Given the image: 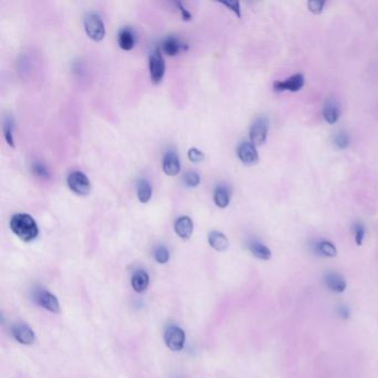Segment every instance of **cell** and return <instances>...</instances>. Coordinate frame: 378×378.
Masks as SVG:
<instances>
[{"label": "cell", "mask_w": 378, "mask_h": 378, "mask_svg": "<svg viewBox=\"0 0 378 378\" xmlns=\"http://www.w3.org/2000/svg\"><path fill=\"white\" fill-rule=\"evenodd\" d=\"M213 197H214V203L221 209H224L230 204L231 193H230L229 187L225 185L216 186Z\"/></svg>", "instance_id": "21"}, {"label": "cell", "mask_w": 378, "mask_h": 378, "mask_svg": "<svg viewBox=\"0 0 378 378\" xmlns=\"http://www.w3.org/2000/svg\"><path fill=\"white\" fill-rule=\"evenodd\" d=\"M342 115L341 105L334 98L325 100L323 104V118L329 124H335Z\"/></svg>", "instance_id": "12"}, {"label": "cell", "mask_w": 378, "mask_h": 378, "mask_svg": "<svg viewBox=\"0 0 378 378\" xmlns=\"http://www.w3.org/2000/svg\"><path fill=\"white\" fill-rule=\"evenodd\" d=\"M174 231L182 240H188L193 233V222L188 216H180L175 221Z\"/></svg>", "instance_id": "16"}, {"label": "cell", "mask_w": 378, "mask_h": 378, "mask_svg": "<svg viewBox=\"0 0 378 378\" xmlns=\"http://www.w3.org/2000/svg\"><path fill=\"white\" fill-rule=\"evenodd\" d=\"M352 143V138L349 133L345 130L337 131L333 136V144L337 150H346Z\"/></svg>", "instance_id": "22"}, {"label": "cell", "mask_w": 378, "mask_h": 378, "mask_svg": "<svg viewBox=\"0 0 378 378\" xmlns=\"http://www.w3.org/2000/svg\"><path fill=\"white\" fill-rule=\"evenodd\" d=\"M152 197V186L149 181L142 179L138 184V198L142 203H148Z\"/></svg>", "instance_id": "23"}, {"label": "cell", "mask_w": 378, "mask_h": 378, "mask_svg": "<svg viewBox=\"0 0 378 378\" xmlns=\"http://www.w3.org/2000/svg\"><path fill=\"white\" fill-rule=\"evenodd\" d=\"M164 342L172 352H180L184 347L185 333L179 326H170L164 333Z\"/></svg>", "instance_id": "6"}, {"label": "cell", "mask_w": 378, "mask_h": 378, "mask_svg": "<svg viewBox=\"0 0 378 378\" xmlns=\"http://www.w3.org/2000/svg\"><path fill=\"white\" fill-rule=\"evenodd\" d=\"M162 168L164 173L170 176H175L180 173L181 164L177 154L173 151H169L164 155Z\"/></svg>", "instance_id": "13"}, {"label": "cell", "mask_w": 378, "mask_h": 378, "mask_svg": "<svg viewBox=\"0 0 378 378\" xmlns=\"http://www.w3.org/2000/svg\"><path fill=\"white\" fill-rule=\"evenodd\" d=\"M353 232H354V237H355V242L358 246H360L364 242V238L366 235V229L365 225L362 223V222L356 221L352 226Z\"/></svg>", "instance_id": "25"}, {"label": "cell", "mask_w": 378, "mask_h": 378, "mask_svg": "<svg viewBox=\"0 0 378 378\" xmlns=\"http://www.w3.org/2000/svg\"><path fill=\"white\" fill-rule=\"evenodd\" d=\"M10 229L24 242H31L39 235V227L35 219L26 213L15 214L10 220Z\"/></svg>", "instance_id": "1"}, {"label": "cell", "mask_w": 378, "mask_h": 378, "mask_svg": "<svg viewBox=\"0 0 378 378\" xmlns=\"http://www.w3.org/2000/svg\"><path fill=\"white\" fill-rule=\"evenodd\" d=\"M32 171H33V173H35L37 176L41 177V179H49V176H50L48 169L40 162L33 163Z\"/></svg>", "instance_id": "29"}, {"label": "cell", "mask_w": 378, "mask_h": 378, "mask_svg": "<svg viewBox=\"0 0 378 378\" xmlns=\"http://www.w3.org/2000/svg\"><path fill=\"white\" fill-rule=\"evenodd\" d=\"M270 131V121L264 115H260L255 119L249 128V142L255 147L262 146L266 141Z\"/></svg>", "instance_id": "2"}, {"label": "cell", "mask_w": 378, "mask_h": 378, "mask_svg": "<svg viewBox=\"0 0 378 378\" xmlns=\"http://www.w3.org/2000/svg\"><path fill=\"white\" fill-rule=\"evenodd\" d=\"M174 5L176 6V7H177V9H179V11H180V13H181V15H182V18H183V20H191V18H192V16H191V14L190 13H188V11L184 8V7H183V6H182V4L180 3V2H175L174 3Z\"/></svg>", "instance_id": "32"}, {"label": "cell", "mask_w": 378, "mask_h": 378, "mask_svg": "<svg viewBox=\"0 0 378 378\" xmlns=\"http://www.w3.org/2000/svg\"><path fill=\"white\" fill-rule=\"evenodd\" d=\"M137 42V35L136 31L130 27H124L120 30L118 35V43L122 50L129 51L133 49Z\"/></svg>", "instance_id": "14"}, {"label": "cell", "mask_w": 378, "mask_h": 378, "mask_svg": "<svg viewBox=\"0 0 378 378\" xmlns=\"http://www.w3.org/2000/svg\"><path fill=\"white\" fill-rule=\"evenodd\" d=\"M305 86V77L302 74H295L286 78L285 80H279L273 83V89L276 92H298Z\"/></svg>", "instance_id": "7"}, {"label": "cell", "mask_w": 378, "mask_h": 378, "mask_svg": "<svg viewBox=\"0 0 378 378\" xmlns=\"http://www.w3.org/2000/svg\"><path fill=\"white\" fill-rule=\"evenodd\" d=\"M33 299L39 305V306L49 310L51 313H59L60 312V305L58 298L55 297L52 293H50L47 290L39 288L36 290L33 294Z\"/></svg>", "instance_id": "8"}, {"label": "cell", "mask_w": 378, "mask_h": 378, "mask_svg": "<svg viewBox=\"0 0 378 378\" xmlns=\"http://www.w3.org/2000/svg\"><path fill=\"white\" fill-rule=\"evenodd\" d=\"M326 286L330 288L332 292L343 293L346 290V281L344 276L336 273V272H330L326 273L324 277Z\"/></svg>", "instance_id": "15"}, {"label": "cell", "mask_w": 378, "mask_h": 378, "mask_svg": "<svg viewBox=\"0 0 378 378\" xmlns=\"http://www.w3.org/2000/svg\"><path fill=\"white\" fill-rule=\"evenodd\" d=\"M220 4L225 6V7H227L231 11H233V13L236 15L237 18H241L242 17L241 6L238 2H220Z\"/></svg>", "instance_id": "31"}, {"label": "cell", "mask_w": 378, "mask_h": 378, "mask_svg": "<svg viewBox=\"0 0 378 378\" xmlns=\"http://www.w3.org/2000/svg\"><path fill=\"white\" fill-rule=\"evenodd\" d=\"M210 246L218 252H224L229 247V238L219 231H212L209 234Z\"/></svg>", "instance_id": "18"}, {"label": "cell", "mask_w": 378, "mask_h": 378, "mask_svg": "<svg viewBox=\"0 0 378 378\" xmlns=\"http://www.w3.org/2000/svg\"><path fill=\"white\" fill-rule=\"evenodd\" d=\"M313 251L315 254L321 255V257L335 258L337 255V248L332 242L327 240H320L312 244Z\"/></svg>", "instance_id": "17"}, {"label": "cell", "mask_w": 378, "mask_h": 378, "mask_svg": "<svg viewBox=\"0 0 378 378\" xmlns=\"http://www.w3.org/2000/svg\"><path fill=\"white\" fill-rule=\"evenodd\" d=\"M187 157H188V160H190L191 162H196V163L202 162V161L205 158L204 154L197 148H191L190 150H188Z\"/></svg>", "instance_id": "30"}, {"label": "cell", "mask_w": 378, "mask_h": 378, "mask_svg": "<svg viewBox=\"0 0 378 378\" xmlns=\"http://www.w3.org/2000/svg\"><path fill=\"white\" fill-rule=\"evenodd\" d=\"M237 157L241 162L245 165H255L259 162V153L257 147L252 142L244 141L237 147Z\"/></svg>", "instance_id": "9"}, {"label": "cell", "mask_w": 378, "mask_h": 378, "mask_svg": "<svg viewBox=\"0 0 378 378\" xmlns=\"http://www.w3.org/2000/svg\"><path fill=\"white\" fill-rule=\"evenodd\" d=\"M67 183H68L70 190L78 196H87L91 190V183L88 176L80 171L71 172L67 179Z\"/></svg>", "instance_id": "5"}, {"label": "cell", "mask_w": 378, "mask_h": 378, "mask_svg": "<svg viewBox=\"0 0 378 378\" xmlns=\"http://www.w3.org/2000/svg\"><path fill=\"white\" fill-rule=\"evenodd\" d=\"M150 284V277L146 271L138 270L131 279V286L137 293H143Z\"/></svg>", "instance_id": "19"}, {"label": "cell", "mask_w": 378, "mask_h": 378, "mask_svg": "<svg viewBox=\"0 0 378 378\" xmlns=\"http://www.w3.org/2000/svg\"><path fill=\"white\" fill-rule=\"evenodd\" d=\"M325 6L326 2H324V0H321V2H319V0H309L307 3L308 10L314 15H321L323 13Z\"/></svg>", "instance_id": "27"}, {"label": "cell", "mask_w": 378, "mask_h": 378, "mask_svg": "<svg viewBox=\"0 0 378 378\" xmlns=\"http://www.w3.org/2000/svg\"><path fill=\"white\" fill-rule=\"evenodd\" d=\"M187 48V44L181 40L180 38L175 36H169L161 43L160 50L166 55H169V57H174V55L180 54L183 51H186Z\"/></svg>", "instance_id": "10"}, {"label": "cell", "mask_w": 378, "mask_h": 378, "mask_svg": "<svg viewBox=\"0 0 378 378\" xmlns=\"http://www.w3.org/2000/svg\"><path fill=\"white\" fill-rule=\"evenodd\" d=\"M153 257H154V260L157 261L159 264H165V263H168L170 260V252L165 246L160 245L154 248Z\"/></svg>", "instance_id": "26"}, {"label": "cell", "mask_w": 378, "mask_h": 378, "mask_svg": "<svg viewBox=\"0 0 378 378\" xmlns=\"http://www.w3.org/2000/svg\"><path fill=\"white\" fill-rule=\"evenodd\" d=\"M337 314L340 318L344 319V320H347L349 318V309L347 306H344V305H341V306L337 307Z\"/></svg>", "instance_id": "33"}, {"label": "cell", "mask_w": 378, "mask_h": 378, "mask_svg": "<svg viewBox=\"0 0 378 378\" xmlns=\"http://www.w3.org/2000/svg\"><path fill=\"white\" fill-rule=\"evenodd\" d=\"M85 30L87 36L92 39L93 41H101L105 36V29H104V24L102 19L96 14H89L86 16L85 21Z\"/></svg>", "instance_id": "3"}, {"label": "cell", "mask_w": 378, "mask_h": 378, "mask_svg": "<svg viewBox=\"0 0 378 378\" xmlns=\"http://www.w3.org/2000/svg\"><path fill=\"white\" fill-rule=\"evenodd\" d=\"M150 77L154 85H159L162 81L165 74V61L160 48L155 49L149 58Z\"/></svg>", "instance_id": "4"}, {"label": "cell", "mask_w": 378, "mask_h": 378, "mask_svg": "<svg viewBox=\"0 0 378 378\" xmlns=\"http://www.w3.org/2000/svg\"><path fill=\"white\" fill-rule=\"evenodd\" d=\"M200 181H201V177L196 172H187L184 175V183L188 187L198 186L200 184Z\"/></svg>", "instance_id": "28"}, {"label": "cell", "mask_w": 378, "mask_h": 378, "mask_svg": "<svg viewBox=\"0 0 378 378\" xmlns=\"http://www.w3.org/2000/svg\"><path fill=\"white\" fill-rule=\"evenodd\" d=\"M11 334L15 340L22 345H32L36 342V335L29 326L24 323L15 324L11 327Z\"/></svg>", "instance_id": "11"}, {"label": "cell", "mask_w": 378, "mask_h": 378, "mask_svg": "<svg viewBox=\"0 0 378 378\" xmlns=\"http://www.w3.org/2000/svg\"><path fill=\"white\" fill-rule=\"evenodd\" d=\"M14 128H15V121L13 115H6V118L4 120V137L6 139V142H7L11 148H15V142H14Z\"/></svg>", "instance_id": "24"}, {"label": "cell", "mask_w": 378, "mask_h": 378, "mask_svg": "<svg viewBox=\"0 0 378 378\" xmlns=\"http://www.w3.org/2000/svg\"><path fill=\"white\" fill-rule=\"evenodd\" d=\"M248 249L255 258L263 261H269L272 258V252L271 249L258 240H252L248 243Z\"/></svg>", "instance_id": "20"}]
</instances>
